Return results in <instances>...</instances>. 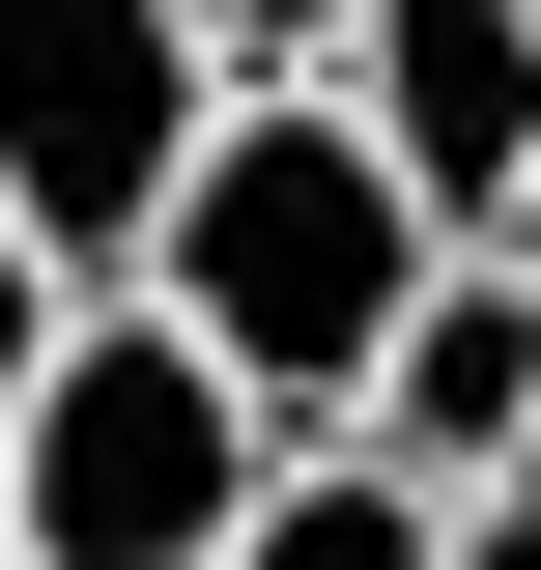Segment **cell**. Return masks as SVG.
Returning a JSON list of instances; mask_svg holds the SVG:
<instances>
[{
  "mask_svg": "<svg viewBox=\"0 0 541 570\" xmlns=\"http://www.w3.org/2000/svg\"><path fill=\"white\" fill-rule=\"evenodd\" d=\"M427 285H456V228L400 200V142L342 115V86H228L200 171H171V228H142V314L257 428H371V371H400Z\"/></svg>",
  "mask_w": 541,
  "mask_h": 570,
  "instance_id": "cell-1",
  "label": "cell"
},
{
  "mask_svg": "<svg viewBox=\"0 0 541 570\" xmlns=\"http://www.w3.org/2000/svg\"><path fill=\"white\" fill-rule=\"evenodd\" d=\"M285 485V428L228 400L142 285H86L58 400H29V485H0V570H228V513Z\"/></svg>",
  "mask_w": 541,
  "mask_h": 570,
  "instance_id": "cell-2",
  "label": "cell"
},
{
  "mask_svg": "<svg viewBox=\"0 0 541 570\" xmlns=\"http://www.w3.org/2000/svg\"><path fill=\"white\" fill-rule=\"evenodd\" d=\"M200 115H228V29L200 0H0V228H29L58 285H142Z\"/></svg>",
  "mask_w": 541,
  "mask_h": 570,
  "instance_id": "cell-3",
  "label": "cell"
},
{
  "mask_svg": "<svg viewBox=\"0 0 541 570\" xmlns=\"http://www.w3.org/2000/svg\"><path fill=\"white\" fill-rule=\"evenodd\" d=\"M314 86H342L371 142H400V200L456 228V257L541 200V0H371V29H342Z\"/></svg>",
  "mask_w": 541,
  "mask_h": 570,
  "instance_id": "cell-4",
  "label": "cell"
},
{
  "mask_svg": "<svg viewBox=\"0 0 541 570\" xmlns=\"http://www.w3.org/2000/svg\"><path fill=\"white\" fill-rule=\"evenodd\" d=\"M371 456H400V485H513V456H541V257H456V285L400 314Z\"/></svg>",
  "mask_w": 541,
  "mask_h": 570,
  "instance_id": "cell-5",
  "label": "cell"
},
{
  "mask_svg": "<svg viewBox=\"0 0 541 570\" xmlns=\"http://www.w3.org/2000/svg\"><path fill=\"white\" fill-rule=\"evenodd\" d=\"M228 570H456V485H400L371 428H285V485L228 513Z\"/></svg>",
  "mask_w": 541,
  "mask_h": 570,
  "instance_id": "cell-6",
  "label": "cell"
},
{
  "mask_svg": "<svg viewBox=\"0 0 541 570\" xmlns=\"http://www.w3.org/2000/svg\"><path fill=\"white\" fill-rule=\"evenodd\" d=\"M58 343H86V285L0 228V485H29V400H58Z\"/></svg>",
  "mask_w": 541,
  "mask_h": 570,
  "instance_id": "cell-7",
  "label": "cell"
},
{
  "mask_svg": "<svg viewBox=\"0 0 541 570\" xmlns=\"http://www.w3.org/2000/svg\"><path fill=\"white\" fill-rule=\"evenodd\" d=\"M200 29H228V86H314L342 29H371V0H200Z\"/></svg>",
  "mask_w": 541,
  "mask_h": 570,
  "instance_id": "cell-8",
  "label": "cell"
},
{
  "mask_svg": "<svg viewBox=\"0 0 541 570\" xmlns=\"http://www.w3.org/2000/svg\"><path fill=\"white\" fill-rule=\"evenodd\" d=\"M456 570H541V456H513V485H456Z\"/></svg>",
  "mask_w": 541,
  "mask_h": 570,
  "instance_id": "cell-9",
  "label": "cell"
},
{
  "mask_svg": "<svg viewBox=\"0 0 541 570\" xmlns=\"http://www.w3.org/2000/svg\"><path fill=\"white\" fill-rule=\"evenodd\" d=\"M484 257H541V200H513V228H484Z\"/></svg>",
  "mask_w": 541,
  "mask_h": 570,
  "instance_id": "cell-10",
  "label": "cell"
}]
</instances>
